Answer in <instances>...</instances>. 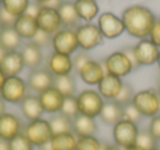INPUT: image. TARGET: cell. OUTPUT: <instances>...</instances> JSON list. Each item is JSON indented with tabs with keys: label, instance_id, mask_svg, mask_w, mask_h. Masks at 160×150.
I'll return each instance as SVG.
<instances>
[{
	"label": "cell",
	"instance_id": "cell-57",
	"mask_svg": "<svg viewBox=\"0 0 160 150\" xmlns=\"http://www.w3.org/2000/svg\"><path fill=\"white\" fill-rule=\"evenodd\" d=\"M159 92H160V80H159Z\"/></svg>",
	"mask_w": 160,
	"mask_h": 150
},
{
	"label": "cell",
	"instance_id": "cell-43",
	"mask_svg": "<svg viewBox=\"0 0 160 150\" xmlns=\"http://www.w3.org/2000/svg\"><path fill=\"white\" fill-rule=\"evenodd\" d=\"M41 8H42V6H41L40 3L36 2V1L30 2L29 6H28V8H27L25 13L29 14V16H31V17H33V18H36L38 14V12H40Z\"/></svg>",
	"mask_w": 160,
	"mask_h": 150
},
{
	"label": "cell",
	"instance_id": "cell-34",
	"mask_svg": "<svg viewBox=\"0 0 160 150\" xmlns=\"http://www.w3.org/2000/svg\"><path fill=\"white\" fill-rule=\"evenodd\" d=\"M60 113L71 119H73L76 116L79 115L77 100H76L75 95L65 98L64 103H62V110H60Z\"/></svg>",
	"mask_w": 160,
	"mask_h": 150
},
{
	"label": "cell",
	"instance_id": "cell-27",
	"mask_svg": "<svg viewBox=\"0 0 160 150\" xmlns=\"http://www.w3.org/2000/svg\"><path fill=\"white\" fill-rule=\"evenodd\" d=\"M78 137L73 132L54 134L49 141L52 150H75Z\"/></svg>",
	"mask_w": 160,
	"mask_h": 150
},
{
	"label": "cell",
	"instance_id": "cell-21",
	"mask_svg": "<svg viewBox=\"0 0 160 150\" xmlns=\"http://www.w3.org/2000/svg\"><path fill=\"white\" fill-rule=\"evenodd\" d=\"M13 28L22 40L24 38V40L29 41H31L36 34V32L38 31L36 18H33L27 13H23L22 16L17 18Z\"/></svg>",
	"mask_w": 160,
	"mask_h": 150
},
{
	"label": "cell",
	"instance_id": "cell-39",
	"mask_svg": "<svg viewBox=\"0 0 160 150\" xmlns=\"http://www.w3.org/2000/svg\"><path fill=\"white\" fill-rule=\"evenodd\" d=\"M72 58V66H73V70L76 72H79L80 69L82 68L90 60V57L86 54V52H76L75 56Z\"/></svg>",
	"mask_w": 160,
	"mask_h": 150
},
{
	"label": "cell",
	"instance_id": "cell-11",
	"mask_svg": "<svg viewBox=\"0 0 160 150\" xmlns=\"http://www.w3.org/2000/svg\"><path fill=\"white\" fill-rule=\"evenodd\" d=\"M133 49L138 66H151L157 62L160 48L149 38L139 40L137 44L133 46Z\"/></svg>",
	"mask_w": 160,
	"mask_h": 150
},
{
	"label": "cell",
	"instance_id": "cell-24",
	"mask_svg": "<svg viewBox=\"0 0 160 150\" xmlns=\"http://www.w3.org/2000/svg\"><path fill=\"white\" fill-rule=\"evenodd\" d=\"M101 121L104 124L110 126H114L116 123L124 118L123 115V106L116 103L115 101H104L103 108L101 110V113L99 115Z\"/></svg>",
	"mask_w": 160,
	"mask_h": 150
},
{
	"label": "cell",
	"instance_id": "cell-41",
	"mask_svg": "<svg viewBox=\"0 0 160 150\" xmlns=\"http://www.w3.org/2000/svg\"><path fill=\"white\" fill-rule=\"evenodd\" d=\"M147 129L150 132V134L153 136V138L157 141H160V114L151 117L149 119L148 128Z\"/></svg>",
	"mask_w": 160,
	"mask_h": 150
},
{
	"label": "cell",
	"instance_id": "cell-40",
	"mask_svg": "<svg viewBox=\"0 0 160 150\" xmlns=\"http://www.w3.org/2000/svg\"><path fill=\"white\" fill-rule=\"evenodd\" d=\"M17 17L6 11L2 6H0V25L2 28H12L16 23Z\"/></svg>",
	"mask_w": 160,
	"mask_h": 150
},
{
	"label": "cell",
	"instance_id": "cell-53",
	"mask_svg": "<svg viewBox=\"0 0 160 150\" xmlns=\"http://www.w3.org/2000/svg\"><path fill=\"white\" fill-rule=\"evenodd\" d=\"M156 64L158 65V67H159V69H160V52H159V56H158V59H157V62Z\"/></svg>",
	"mask_w": 160,
	"mask_h": 150
},
{
	"label": "cell",
	"instance_id": "cell-10",
	"mask_svg": "<svg viewBox=\"0 0 160 150\" xmlns=\"http://www.w3.org/2000/svg\"><path fill=\"white\" fill-rule=\"evenodd\" d=\"M98 28L104 38L113 40L121 36L125 32L124 23L112 12H103L98 18Z\"/></svg>",
	"mask_w": 160,
	"mask_h": 150
},
{
	"label": "cell",
	"instance_id": "cell-14",
	"mask_svg": "<svg viewBox=\"0 0 160 150\" xmlns=\"http://www.w3.org/2000/svg\"><path fill=\"white\" fill-rule=\"evenodd\" d=\"M36 22L38 30L46 32L48 34H55L58 30L62 29V21L58 14V11L55 9L47 7H42L36 17Z\"/></svg>",
	"mask_w": 160,
	"mask_h": 150
},
{
	"label": "cell",
	"instance_id": "cell-1",
	"mask_svg": "<svg viewBox=\"0 0 160 150\" xmlns=\"http://www.w3.org/2000/svg\"><path fill=\"white\" fill-rule=\"evenodd\" d=\"M125 32L138 40L147 38L156 22V17L145 6L133 5L127 7L122 13Z\"/></svg>",
	"mask_w": 160,
	"mask_h": 150
},
{
	"label": "cell",
	"instance_id": "cell-13",
	"mask_svg": "<svg viewBox=\"0 0 160 150\" xmlns=\"http://www.w3.org/2000/svg\"><path fill=\"white\" fill-rule=\"evenodd\" d=\"M54 76L47 68H36L31 70L28 76V88L38 94L53 87Z\"/></svg>",
	"mask_w": 160,
	"mask_h": 150
},
{
	"label": "cell",
	"instance_id": "cell-46",
	"mask_svg": "<svg viewBox=\"0 0 160 150\" xmlns=\"http://www.w3.org/2000/svg\"><path fill=\"white\" fill-rule=\"evenodd\" d=\"M101 150H123V149L118 147V146H116L115 143H112V145H110V143H107V145H103L102 146Z\"/></svg>",
	"mask_w": 160,
	"mask_h": 150
},
{
	"label": "cell",
	"instance_id": "cell-26",
	"mask_svg": "<svg viewBox=\"0 0 160 150\" xmlns=\"http://www.w3.org/2000/svg\"><path fill=\"white\" fill-rule=\"evenodd\" d=\"M76 11L81 21L86 23H91V21L99 14V6L96 0H76Z\"/></svg>",
	"mask_w": 160,
	"mask_h": 150
},
{
	"label": "cell",
	"instance_id": "cell-47",
	"mask_svg": "<svg viewBox=\"0 0 160 150\" xmlns=\"http://www.w3.org/2000/svg\"><path fill=\"white\" fill-rule=\"evenodd\" d=\"M3 113H6V102H5V100L1 98V95H0V116H1Z\"/></svg>",
	"mask_w": 160,
	"mask_h": 150
},
{
	"label": "cell",
	"instance_id": "cell-55",
	"mask_svg": "<svg viewBox=\"0 0 160 150\" xmlns=\"http://www.w3.org/2000/svg\"><path fill=\"white\" fill-rule=\"evenodd\" d=\"M2 5V0H0V6Z\"/></svg>",
	"mask_w": 160,
	"mask_h": 150
},
{
	"label": "cell",
	"instance_id": "cell-12",
	"mask_svg": "<svg viewBox=\"0 0 160 150\" xmlns=\"http://www.w3.org/2000/svg\"><path fill=\"white\" fill-rule=\"evenodd\" d=\"M23 123L13 113L6 112L0 116V140L10 141L23 130Z\"/></svg>",
	"mask_w": 160,
	"mask_h": 150
},
{
	"label": "cell",
	"instance_id": "cell-19",
	"mask_svg": "<svg viewBox=\"0 0 160 150\" xmlns=\"http://www.w3.org/2000/svg\"><path fill=\"white\" fill-rule=\"evenodd\" d=\"M24 68V62L21 56V53L18 51L7 52L3 57L2 62H0V69L6 75V77L19 76Z\"/></svg>",
	"mask_w": 160,
	"mask_h": 150
},
{
	"label": "cell",
	"instance_id": "cell-33",
	"mask_svg": "<svg viewBox=\"0 0 160 150\" xmlns=\"http://www.w3.org/2000/svg\"><path fill=\"white\" fill-rule=\"evenodd\" d=\"M158 141L153 138V136L150 134L148 129H142L139 130L136 140V145L139 146L144 150H153L157 148Z\"/></svg>",
	"mask_w": 160,
	"mask_h": 150
},
{
	"label": "cell",
	"instance_id": "cell-3",
	"mask_svg": "<svg viewBox=\"0 0 160 150\" xmlns=\"http://www.w3.org/2000/svg\"><path fill=\"white\" fill-rule=\"evenodd\" d=\"M22 132L36 148H41L47 145L54 135L48 119L43 117L35 121L28 122L23 126Z\"/></svg>",
	"mask_w": 160,
	"mask_h": 150
},
{
	"label": "cell",
	"instance_id": "cell-29",
	"mask_svg": "<svg viewBox=\"0 0 160 150\" xmlns=\"http://www.w3.org/2000/svg\"><path fill=\"white\" fill-rule=\"evenodd\" d=\"M54 88H56L65 98L72 97L76 93V81L75 78L70 75L58 76L54 78Z\"/></svg>",
	"mask_w": 160,
	"mask_h": 150
},
{
	"label": "cell",
	"instance_id": "cell-6",
	"mask_svg": "<svg viewBox=\"0 0 160 150\" xmlns=\"http://www.w3.org/2000/svg\"><path fill=\"white\" fill-rule=\"evenodd\" d=\"M28 84L20 76L7 77L2 88L0 90V95L6 103L20 104L21 101L28 95Z\"/></svg>",
	"mask_w": 160,
	"mask_h": 150
},
{
	"label": "cell",
	"instance_id": "cell-54",
	"mask_svg": "<svg viewBox=\"0 0 160 150\" xmlns=\"http://www.w3.org/2000/svg\"><path fill=\"white\" fill-rule=\"evenodd\" d=\"M1 31H2V27L0 25V33H1Z\"/></svg>",
	"mask_w": 160,
	"mask_h": 150
},
{
	"label": "cell",
	"instance_id": "cell-42",
	"mask_svg": "<svg viewBox=\"0 0 160 150\" xmlns=\"http://www.w3.org/2000/svg\"><path fill=\"white\" fill-rule=\"evenodd\" d=\"M148 38L156 46L160 48V20H156L155 24H153L152 29L149 33Z\"/></svg>",
	"mask_w": 160,
	"mask_h": 150
},
{
	"label": "cell",
	"instance_id": "cell-37",
	"mask_svg": "<svg viewBox=\"0 0 160 150\" xmlns=\"http://www.w3.org/2000/svg\"><path fill=\"white\" fill-rule=\"evenodd\" d=\"M123 115H124V119L133 122L135 124H138L142 118V115L138 112V110L134 106L133 103L123 106Z\"/></svg>",
	"mask_w": 160,
	"mask_h": 150
},
{
	"label": "cell",
	"instance_id": "cell-48",
	"mask_svg": "<svg viewBox=\"0 0 160 150\" xmlns=\"http://www.w3.org/2000/svg\"><path fill=\"white\" fill-rule=\"evenodd\" d=\"M0 150H10L9 141L0 140Z\"/></svg>",
	"mask_w": 160,
	"mask_h": 150
},
{
	"label": "cell",
	"instance_id": "cell-23",
	"mask_svg": "<svg viewBox=\"0 0 160 150\" xmlns=\"http://www.w3.org/2000/svg\"><path fill=\"white\" fill-rule=\"evenodd\" d=\"M21 56L23 58V62H24V67L31 69H36L40 67L43 60V53L42 48L36 46L32 42H28L21 48Z\"/></svg>",
	"mask_w": 160,
	"mask_h": 150
},
{
	"label": "cell",
	"instance_id": "cell-45",
	"mask_svg": "<svg viewBox=\"0 0 160 150\" xmlns=\"http://www.w3.org/2000/svg\"><path fill=\"white\" fill-rule=\"evenodd\" d=\"M62 2H64L62 0H49L48 2H46L45 5H43L42 7H47V8H52V9L57 10Z\"/></svg>",
	"mask_w": 160,
	"mask_h": 150
},
{
	"label": "cell",
	"instance_id": "cell-17",
	"mask_svg": "<svg viewBox=\"0 0 160 150\" xmlns=\"http://www.w3.org/2000/svg\"><path fill=\"white\" fill-rule=\"evenodd\" d=\"M79 76L83 82L88 86H98L99 82L104 77L105 72L103 64L90 59L82 68L80 69Z\"/></svg>",
	"mask_w": 160,
	"mask_h": 150
},
{
	"label": "cell",
	"instance_id": "cell-38",
	"mask_svg": "<svg viewBox=\"0 0 160 150\" xmlns=\"http://www.w3.org/2000/svg\"><path fill=\"white\" fill-rule=\"evenodd\" d=\"M52 36H53L52 34L46 33V32L42 31V30H38L30 42H32L33 44H35L36 46L42 48V47H44V46H47L49 43H52Z\"/></svg>",
	"mask_w": 160,
	"mask_h": 150
},
{
	"label": "cell",
	"instance_id": "cell-51",
	"mask_svg": "<svg viewBox=\"0 0 160 150\" xmlns=\"http://www.w3.org/2000/svg\"><path fill=\"white\" fill-rule=\"evenodd\" d=\"M123 150H144V149H142V148H140L139 146H137V145H133V146H131V147L124 148Z\"/></svg>",
	"mask_w": 160,
	"mask_h": 150
},
{
	"label": "cell",
	"instance_id": "cell-4",
	"mask_svg": "<svg viewBox=\"0 0 160 150\" xmlns=\"http://www.w3.org/2000/svg\"><path fill=\"white\" fill-rule=\"evenodd\" d=\"M79 114L89 117H98L104 104V99L97 90L86 89L76 95Z\"/></svg>",
	"mask_w": 160,
	"mask_h": 150
},
{
	"label": "cell",
	"instance_id": "cell-50",
	"mask_svg": "<svg viewBox=\"0 0 160 150\" xmlns=\"http://www.w3.org/2000/svg\"><path fill=\"white\" fill-rule=\"evenodd\" d=\"M6 54H7V51H6V49L0 45V62H2V59H3V57H5Z\"/></svg>",
	"mask_w": 160,
	"mask_h": 150
},
{
	"label": "cell",
	"instance_id": "cell-22",
	"mask_svg": "<svg viewBox=\"0 0 160 150\" xmlns=\"http://www.w3.org/2000/svg\"><path fill=\"white\" fill-rule=\"evenodd\" d=\"M72 132L77 137L96 136L98 132L96 118L79 114L72 119Z\"/></svg>",
	"mask_w": 160,
	"mask_h": 150
},
{
	"label": "cell",
	"instance_id": "cell-44",
	"mask_svg": "<svg viewBox=\"0 0 160 150\" xmlns=\"http://www.w3.org/2000/svg\"><path fill=\"white\" fill-rule=\"evenodd\" d=\"M123 52H124L125 55H126L127 57H128V59L131 60V62H132V65H133L134 69L137 68V67H139V66H138V64H137V62H136L135 54H134L133 47H126V48L123 49Z\"/></svg>",
	"mask_w": 160,
	"mask_h": 150
},
{
	"label": "cell",
	"instance_id": "cell-32",
	"mask_svg": "<svg viewBox=\"0 0 160 150\" xmlns=\"http://www.w3.org/2000/svg\"><path fill=\"white\" fill-rule=\"evenodd\" d=\"M103 143L97 136L78 137L75 150H101Z\"/></svg>",
	"mask_w": 160,
	"mask_h": 150
},
{
	"label": "cell",
	"instance_id": "cell-52",
	"mask_svg": "<svg viewBox=\"0 0 160 150\" xmlns=\"http://www.w3.org/2000/svg\"><path fill=\"white\" fill-rule=\"evenodd\" d=\"M35 1H36L38 3H40L41 6H43V5H45L46 2H48L49 0H35Z\"/></svg>",
	"mask_w": 160,
	"mask_h": 150
},
{
	"label": "cell",
	"instance_id": "cell-16",
	"mask_svg": "<svg viewBox=\"0 0 160 150\" xmlns=\"http://www.w3.org/2000/svg\"><path fill=\"white\" fill-rule=\"evenodd\" d=\"M47 69L54 77L70 75L73 70L72 58L69 55L53 52L47 59Z\"/></svg>",
	"mask_w": 160,
	"mask_h": 150
},
{
	"label": "cell",
	"instance_id": "cell-31",
	"mask_svg": "<svg viewBox=\"0 0 160 150\" xmlns=\"http://www.w3.org/2000/svg\"><path fill=\"white\" fill-rule=\"evenodd\" d=\"M30 0H2V7L6 11L14 17H20L25 13Z\"/></svg>",
	"mask_w": 160,
	"mask_h": 150
},
{
	"label": "cell",
	"instance_id": "cell-8",
	"mask_svg": "<svg viewBox=\"0 0 160 150\" xmlns=\"http://www.w3.org/2000/svg\"><path fill=\"white\" fill-rule=\"evenodd\" d=\"M51 44L54 48V52L71 56L79 48L77 36H76V30L67 29V28L58 30L52 36Z\"/></svg>",
	"mask_w": 160,
	"mask_h": 150
},
{
	"label": "cell",
	"instance_id": "cell-2",
	"mask_svg": "<svg viewBox=\"0 0 160 150\" xmlns=\"http://www.w3.org/2000/svg\"><path fill=\"white\" fill-rule=\"evenodd\" d=\"M142 117H151L160 114V92L155 89H145L134 94L133 102Z\"/></svg>",
	"mask_w": 160,
	"mask_h": 150
},
{
	"label": "cell",
	"instance_id": "cell-58",
	"mask_svg": "<svg viewBox=\"0 0 160 150\" xmlns=\"http://www.w3.org/2000/svg\"><path fill=\"white\" fill-rule=\"evenodd\" d=\"M153 150H158V148H156V149H153Z\"/></svg>",
	"mask_w": 160,
	"mask_h": 150
},
{
	"label": "cell",
	"instance_id": "cell-15",
	"mask_svg": "<svg viewBox=\"0 0 160 150\" xmlns=\"http://www.w3.org/2000/svg\"><path fill=\"white\" fill-rule=\"evenodd\" d=\"M38 95L41 104H42L43 110H44V113L52 115L60 113L65 97L57 89L54 88V87H51V88L43 91Z\"/></svg>",
	"mask_w": 160,
	"mask_h": 150
},
{
	"label": "cell",
	"instance_id": "cell-9",
	"mask_svg": "<svg viewBox=\"0 0 160 150\" xmlns=\"http://www.w3.org/2000/svg\"><path fill=\"white\" fill-rule=\"evenodd\" d=\"M103 67L107 73L118 78L129 75L134 69L131 60L123 51H118L110 54L103 62Z\"/></svg>",
	"mask_w": 160,
	"mask_h": 150
},
{
	"label": "cell",
	"instance_id": "cell-35",
	"mask_svg": "<svg viewBox=\"0 0 160 150\" xmlns=\"http://www.w3.org/2000/svg\"><path fill=\"white\" fill-rule=\"evenodd\" d=\"M10 150H34V146L23 132L9 141Z\"/></svg>",
	"mask_w": 160,
	"mask_h": 150
},
{
	"label": "cell",
	"instance_id": "cell-18",
	"mask_svg": "<svg viewBox=\"0 0 160 150\" xmlns=\"http://www.w3.org/2000/svg\"><path fill=\"white\" fill-rule=\"evenodd\" d=\"M124 82L122 81V78L115 77L110 73H105L98 84V92L101 97L104 99V101H111L116 98Z\"/></svg>",
	"mask_w": 160,
	"mask_h": 150
},
{
	"label": "cell",
	"instance_id": "cell-5",
	"mask_svg": "<svg viewBox=\"0 0 160 150\" xmlns=\"http://www.w3.org/2000/svg\"><path fill=\"white\" fill-rule=\"evenodd\" d=\"M112 127H113L112 128L113 141L116 146L124 149V148L136 145L138 132H139L137 124L123 118Z\"/></svg>",
	"mask_w": 160,
	"mask_h": 150
},
{
	"label": "cell",
	"instance_id": "cell-36",
	"mask_svg": "<svg viewBox=\"0 0 160 150\" xmlns=\"http://www.w3.org/2000/svg\"><path fill=\"white\" fill-rule=\"evenodd\" d=\"M134 94H135V92H134L133 88H132L128 83H125L124 82L122 86V89L120 90L118 94L116 95V98L113 100V101H115L116 103H118L122 106L127 105V104L133 102Z\"/></svg>",
	"mask_w": 160,
	"mask_h": 150
},
{
	"label": "cell",
	"instance_id": "cell-7",
	"mask_svg": "<svg viewBox=\"0 0 160 150\" xmlns=\"http://www.w3.org/2000/svg\"><path fill=\"white\" fill-rule=\"evenodd\" d=\"M75 30L79 48L83 52L91 51V49L100 46L104 40L98 25L93 24V23L80 24Z\"/></svg>",
	"mask_w": 160,
	"mask_h": 150
},
{
	"label": "cell",
	"instance_id": "cell-30",
	"mask_svg": "<svg viewBox=\"0 0 160 150\" xmlns=\"http://www.w3.org/2000/svg\"><path fill=\"white\" fill-rule=\"evenodd\" d=\"M51 124L53 134H59V132H72V119L62 115V113L54 114L48 119Z\"/></svg>",
	"mask_w": 160,
	"mask_h": 150
},
{
	"label": "cell",
	"instance_id": "cell-49",
	"mask_svg": "<svg viewBox=\"0 0 160 150\" xmlns=\"http://www.w3.org/2000/svg\"><path fill=\"white\" fill-rule=\"evenodd\" d=\"M6 75L2 72V70L0 69V90H1V88H2V86H3V83H5V81H6Z\"/></svg>",
	"mask_w": 160,
	"mask_h": 150
},
{
	"label": "cell",
	"instance_id": "cell-20",
	"mask_svg": "<svg viewBox=\"0 0 160 150\" xmlns=\"http://www.w3.org/2000/svg\"><path fill=\"white\" fill-rule=\"evenodd\" d=\"M20 110L28 122L35 121L43 116L44 110L38 99V95L28 94L20 103Z\"/></svg>",
	"mask_w": 160,
	"mask_h": 150
},
{
	"label": "cell",
	"instance_id": "cell-56",
	"mask_svg": "<svg viewBox=\"0 0 160 150\" xmlns=\"http://www.w3.org/2000/svg\"><path fill=\"white\" fill-rule=\"evenodd\" d=\"M157 148H158V150H160V145H159V146H157Z\"/></svg>",
	"mask_w": 160,
	"mask_h": 150
},
{
	"label": "cell",
	"instance_id": "cell-28",
	"mask_svg": "<svg viewBox=\"0 0 160 150\" xmlns=\"http://www.w3.org/2000/svg\"><path fill=\"white\" fill-rule=\"evenodd\" d=\"M22 38H20L14 28H2L0 33V45L7 52L17 51L21 45Z\"/></svg>",
	"mask_w": 160,
	"mask_h": 150
},
{
	"label": "cell",
	"instance_id": "cell-25",
	"mask_svg": "<svg viewBox=\"0 0 160 150\" xmlns=\"http://www.w3.org/2000/svg\"><path fill=\"white\" fill-rule=\"evenodd\" d=\"M58 14L60 17V21H62V27L67 28V29H73L77 28L80 20L78 17V13L76 11L75 3L70 2V1H64L60 5V7L57 9Z\"/></svg>",
	"mask_w": 160,
	"mask_h": 150
}]
</instances>
